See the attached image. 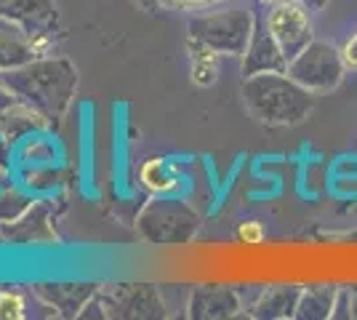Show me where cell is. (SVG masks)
<instances>
[{"label": "cell", "mask_w": 357, "mask_h": 320, "mask_svg": "<svg viewBox=\"0 0 357 320\" xmlns=\"http://www.w3.org/2000/svg\"><path fill=\"white\" fill-rule=\"evenodd\" d=\"M259 3H264V6H272V3H278V0H259Z\"/></svg>", "instance_id": "obj_31"}, {"label": "cell", "mask_w": 357, "mask_h": 320, "mask_svg": "<svg viewBox=\"0 0 357 320\" xmlns=\"http://www.w3.org/2000/svg\"><path fill=\"white\" fill-rule=\"evenodd\" d=\"M238 238H240V243H245V245H259V243H264L267 232H264V224H261V222L248 219V222H243L238 227Z\"/></svg>", "instance_id": "obj_25"}, {"label": "cell", "mask_w": 357, "mask_h": 320, "mask_svg": "<svg viewBox=\"0 0 357 320\" xmlns=\"http://www.w3.org/2000/svg\"><path fill=\"white\" fill-rule=\"evenodd\" d=\"M0 19H11L27 30L56 32L59 11L54 0H0Z\"/></svg>", "instance_id": "obj_14"}, {"label": "cell", "mask_w": 357, "mask_h": 320, "mask_svg": "<svg viewBox=\"0 0 357 320\" xmlns=\"http://www.w3.org/2000/svg\"><path fill=\"white\" fill-rule=\"evenodd\" d=\"M56 46V32L27 30L24 24L0 19V73H11L38 56H51Z\"/></svg>", "instance_id": "obj_7"}, {"label": "cell", "mask_w": 357, "mask_h": 320, "mask_svg": "<svg viewBox=\"0 0 357 320\" xmlns=\"http://www.w3.org/2000/svg\"><path fill=\"white\" fill-rule=\"evenodd\" d=\"M0 83L16 99L40 109L51 123H59L73 105L77 91V70L64 56H38L30 64L0 73Z\"/></svg>", "instance_id": "obj_1"}, {"label": "cell", "mask_w": 357, "mask_h": 320, "mask_svg": "<svg viewBox=\"0 0 357 320\" xmlns=\"http://www.w3.org/2000/svg\"><path fill=\"white\" fill-rule=\"evenodd\" d=\"M285 73L312 93H328L344 80L347 64H344L342 51L336 46L323 43V40H312L298 56L288 61Z\"/></svg>", "instance_id": "obj_5"}, {"label": "cell", "mask_w": 357, "mask_h": 320, "mask_svg": "<svg viewBox=\"0 0 357 320\" xmlns=\"http://www.w3.org/2000/svg\"><path fill=\"white\" fill-rule=\"evenodd\" d=\"M342 59L347 64V70H357V35H352L342 48Z\"/></svg>", "instance_id": "obj_26"}, {"label": "cell", "mask_w": 357, "mask_h": 320, "mask_svg": "<svg viewBox=\"0 0 357 320\" xmlns=\"http://www.w3.org/2000/svg\"><path fill=\"white\" fill-rule=\"evenodd\" d=\"M16 176L30 195H54L61 184L67 182V171L61 166L22 168V171H16Z\"/></svg>", "instance_id": "obj_19"}, {"label": "cell", "mask_w": 357, "mask_h": 320, "mask_svg": "<svg viewBox=\"0 0 357 320\" xmlns=\"http://www.w3.org/2000/svg\"><path fill=\"white\" fill-rule=\"evenodd\" d=\"M352 291V318H357V289H349Z\"/></svg>", "instance_id": "obj_30"}, {"label": "cell", "mask_w": 357, "mask_h": 320, "mask_svg": "<svg viewBox=\"0 0 357 320\" xmlns=\"http://www.w3.org/2000/svg\"><path fill=\"white\" fill-rule=\"evenodd\" d=\"M14 102H16V96L11 91H8V89H6L3 83H0V118H3V112H6L8 107L14 105Z\"/></svg>", "instance_id": "obj_27"}, {"label": "cell", "mask_w": 357, "mask_h": 320, "mask_svg": "<svg viewBox=\"0 0 357 320\" xmlns=\"http://www.w3.org/2000/svg\"><path fill=\"white\" fill-rule=\"evenodd\" d=\"M139 184L149 195H174L178 190V179L168 168L165 158H147L139 166Z\"/></svg>", "instance_id": "obj_18"}, {"label": "cell", "mask_w": 357, "mask_h": 320, "mask_svg": "<svg viewBox=\"0 0 357 320\" xmlns=\"http://www.w3.org/2000/svg\"><path fill=\"white\" fill-rule=\"evenodd\" d=\"M30 289L38 299L54 307L59 318H80L83 307L99 291V283H35Z\"/></svg>", "instance_id": "obj_12"}, {"label": "cell", "mask_w": 357, "mask_h": 320, "mask_svg": "<svg viewBox=\"0 0 357 320\" xmlns=\"http://www.w3.org/2000/svg\"><path fill=\"white\" fill-rule=\"evenodd\" d=\"M0 243H6V241H3V232H0Z\"/></svg>", "instance_id": "obj_32"}, {"label": "cell", "mask_w": 357, "mask_h": 320, "mask_svg": "<svg viewBox=\"0 0 357 320\" xmlns=\"http://www.w3.org/2000/svg\"><path fill=\"white\" fill-rule=\"evenodd\" d=\"M336 286H307L301 291V299L294 312L296 320H328L333 318V305H336Z\"/></svg>", "instance_id": "obj_17"}, {"label": "cell", "mask_w": 357, "mask_h": 320, "mask_svg": "<svg viewBox=\"0 0 357 320\" xmlns=\"http://www.w3.org/2000/svg\"><path fill=\"white\" fill-rule=\"evenodd\" d=\"M27 312V291L16 286H3L0 289V320H24Z\"/></svg>", "instance_id": "obj_22"}, {"label": "cell", "mask_w": 357, "mask_h": 320, "mask_svg": "<svg viewBox=\"0 0 357 320\" xmlns=\"http://www.w3.org/2000/svg\"><path fill=\"white\" fill-rule=\"evenodd\" d=\"M14 176H16L14 147L6 139H0V190L8 187V184H14Z\"/></svg>", "instance_id": "obj_23"}, {"label": "cell", "mask_w": 357, "mask_h": 320, "mask_svg": "<svg viewBox=\"0 0 357 320\" xmlns=\"http://www.w3.org/2000/svg\"><path fill=\"white\" fill-rule=\"evenodd\" d=\"M243 105L261 125H298L314 109V93L288 73H256L243 80Z\"/></svg>", "instance_id": "obj_2"}, {"label": "cell", "mask_w": 357, "mask_h": 320, "mask_svg": "<svg viewBox=\"0 0 357 320\" xmlns=\"http://www.w3.org/2000/svg\"><path fill=\"white\" fill-rule=\"evenodd\" d=\"M107 318L120 320H158L165 318V302L160 291L149 283H112L99 286Z\"/></svg>", "instance_id": "obj_6"}, {"label": "cell", "mask_w": 357, "mask_h": 320, "mask_svg": "<svg viewBox=\"0 0 357 320\" xmlns=\"http://www.w3.org/2000/svg\"><path fill=\"white\" fill-rule=\"evenodd\" d=\"M301 291H304V286H267V289H259L245 315L261 320L294 318L298 299H301Z\"/></svg>", "instance_id": "obj_15"}, {"label": "cell", "mask_w": 357, "mask_h": 320, "mask_svg": "<svg viewBox=\"0 0 357 320\" xmlns=\"http://www.w3.org/2000/svg\"><path fill=\"white\" fill-rule=\"evenodd\" d=\"M134 3H139L144 11H158V0H134Z\"/></svg>", "instance_id": "obj_29"}, {"label": "cell", "mask_w": 357, "mask_h": 320, "mask_svg": "<svg viewBox=\"0 0 357 320\" xmlns=\"http://www.w3.org/2000/svg\"><path fill=\"white\" fill-rule=\"evenodd\" d=\"M243 312V296L229 286H197L187 302V318L192 320H229Z\"/></svg>", "instance_id": "obj_11"}, {"label": "cell", "mask_w": 357, "mask_h": 320, "mask_svg": "<svg viewBox=\"0 0 357 320\" xmlns=\"http://www.w3.org/2000/svg\"><path fill=\"white\" fill-rule=\"evenodd\" d=\"M14 160L16 171H22V168L59 166L61 150L59 144L48 137V131H43V134H32V137L22 139L14 147Z\"/></svg>", "instance_id": "obj_16"}, {"label": "cell", "mask_w": 357, "mask_h": 320, "mask_svg": "<svg viewBox=\"0 0 357 320\" xmlns=\"http://www.w3.org/2000/svg\"><path fill=\"white\" fill-rule=\"evenodd\" d=\"M51 128H54V123L48 121L40 109H35L22 99H16L0 118V139H6L11 147H16L22 139L32 137V134H43Z\"/></svg>", "instance_id": "obj_13"}, {"label": "cell", "mask_w": 357, "mask_h": 320, "mask_svg": "<svg viewBox=\"0 0 357 320\" xmlns=\"http://www.w3.org/2000/svg\"><path fill=\"white\" fill-rule=\"evenodd\" d=\"M298 3H301V6H307L310 11H323V8L328 6V0H298Z\"/></svg>", "instance_id": "obj_28"}, {"label": "cell", "mask_w": 357, "mask_h": 320, "mask_svg": "<svg viewBox=\"0 0 357 320\" xmlns=\"http://www.w3.org/2000/svg\"><path fill=\"white\" fill-rule=\"evenodd\" d=\"M213 3H222V0H158V8H163V11H203V8H208Z\"/></svg>", "instance_id": "obj_24"}, {"label": "cell", "mask_w": 357, "mask_h": 320, "mask_svg": "<svg viewBox=\"0 0 357 320\" xmlns=\"http://www.w3.org/2000/svg\"><path fill=\"white\" fill-rule=\"evenodd\" d=\"M190 59H192V80L195 86H211L219 75V56L216 51L203 46H190Z\"/></svg>", "instance_id": "obj_20"}, {"label": "cell", "mask_w": 357, "mask_h": 320, "mask_svg": "<svg viewBox=\"0 0 357 320\" xmlns=\"http://www.w3.org/2000/svg\"><path fill=\"white\" fill-rule=\"evenodd\" d=\"M0 232H3V241L11 245L56 243L59 235L54 227V198L43 195V198L32 200L14 222L3 224Z\"/></svg>", "instance_id": "obj_9"}, {"label": "cell", "mask_w": 357, "mask_h": 320, "mask_svg": "<svg viewBox=\"0 0 357 320\" xmlns=\"http://www.w3.org/2000/svg\"><path fill=\"white\" fill-rule=\"evenodd\" d=\"M32 200L35 198H32L30 192L19 182L3 187V190H0V227L8 224V222H14L16 216L24 211Z\"/></svg>", "instance_id": "obj_21"}, {"label": "cell", "mask_w": 357, "mask_h": 320, "mask_svg": "<svg viewBox=\"0 0 357 320\" xmlns=\"http://www.w3.org/2000/svg\"><path fill=\"white\" fill-rule=\"evenodd\" d=\"M139 235L152 245H184L200 229V213L171 195H152L136 216Z\"/></svg>", "instance_id": "obj_4"}, {"label": "cell", "mask_w": 357, "mask_h": 320, "mask_svg": "<svg viewBox=\"0 0 357 320\" xmlns=\"http://www.w3.org/2000/svg\"><path fill=\"white\" fill-rule=\"evenodd\" d=\"M285 70H288V59L269 30L267 6L261 3V8H256V19H253L251 43L243 54V77L256 75V73H285Z\"/></svg>", "instance_id": "obj_10"}, {"label": "cell", "mask_w": 357, "mask_h": 320, "mask_svg": "<svg viewBox=\"0 0 357 320\" xmlns=\"http://www.w3.org/2000/svg\"><path fill=\"white\" fill-rule=\"evenodd\" d=\"M267 22L288 61L298 56L314 40L310 8L301 6L298 0H278L267 6Z\"/></svg>", "instance_id": "obj_8"}, {"label": "cell", "mask_w": 357, "mask_h": 320, "mask_svg": "<svg viewBox=\"0 0 357 320\" xmlns=\"http://www.w3.org/2000/svg\"><path fill=\"white\" fill-rule=\"evenodd\" d=\"M256 6L251 0H222L195 11L187 24V46H203L227 56H243L251 43Z\"/></svg>", "instance_id": "obj_3"}]
</instances>
